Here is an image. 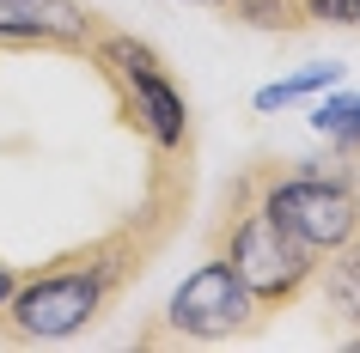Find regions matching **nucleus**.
Instances as JSON below:
<instances>
[{
    "instance_id": "nucleus-1",
    "label": "nucleus",
    "mask_w": 360,
    "mask_h": 353,
    "mask_svg": "<svg viewBox=\"0 0 360 353\" xmlns=\"http://www.w3.org/2000/svg\"><path fill=\"white\" fill-rule=\"evenodd\" d=\"M190 189H195L190 152H159L153 183L134 213H122L110 232L49 256L43 268L19 274L13 298L0 305V341L6 347H49V341L86 335L171 244V232L190 213Z\"/></svg>"
},
{
    "instance_id": "nucleus-6",
    "label": "nucleus",
    "mask_w": 360,
    "mask_h": 353,
    "mask_svg": "<svg viewBox=\"0 0 360 353\" xmlns=\"http://www.w3.org/2000/svg\"><path fill=\"white\" fill-rule=\"evenodd\" d=\"M311 286H318L323 311H330V323H348V329H360V232L354 238H342L336 250H323L318 256V274H311Z\"/></svg>"
},
{
    "instance_id": "nucleus-11",
    "label": "nucleus",
    "mask_w": 360,
    "mask_h": 353,
    "mask_svg": "<svg viewBox=\"0 0 360 353\" xmlns=\"http://www.w3.org/2000/svg\"><path fill=\"white\" fill-rule=\"evenodd\" d=\"M13 286H19V268H13V262L0 256V305H6V298H13Z\"/></svg>"
},
{
    "instance_id": "nucleus-15",
    "label": "nucleus",
    "mask_w": 360,
    "mask_h": 353,
    "mask_svg": "<svg viewBox=\"0 0 360 353\" xmlns=\"http://www.w3.org/2000/svg\"><path fill=\"white\" fill-rule=\"evenodd\" d=\"M348 347H360V335H354V341H348Z\"/></svg>"
},
{
    "instance_id": "nucleus-5",
    "label": "nucleus",
    "mask_w": 360,
    "mask_h": 353,
    "mask_svg": "<svg viewBox=\"0 0 360 353\" xmlns=\"http://www.w3.org/2000/svg\"><path fill=\"white\" fill-rule=\"evenodd\" d=\"M104 31L86 0H0V49L19 55H86Z\"/></svg>"
},
{
    "instance_id": "nucleus-13",
    "label": "nucleus",
    "mask_w": 360,
    "mask_h": 353,
    "mask_svg": "<svg viewBox=\"0 0 360 353\" xmlns=\"http://www.w3.org/2000/svg\"><path fill=\"white\" fill-rule=\"evenodd\" d=\"M184 6H214V13H220V6H226V0H184Z\"/></svg>"
},
{
    "instance_id": "nucleus-9",
    "label": "nucleus",
    "mask_w": 360,
    "mask_h": 353,
    "mask_svg": "<svg viewBox=\"0 0 360 353\" xmlns=\"http://www.w3.org/2000/svg\"><path fill=\"white\" fill-rule=\"evenodd\" d=\"M336 79H342L336 61H323V67H305V74H293V79H275V86H263V92H257V110H281V104H300V98L323 92V86H336Z\"/></svg>"
},
{
    "instance_id": "nucleus-7",
    "label": "nucleus",
    "mask_w": 360,
    "mask_h": 353,
    "mask_svg": "<svg viewBox=\"0 0 360 353\" xmlns=\"http://www.w3.org/2000/svg\"><path fill=\"white\" fill-rule=\"evenodd\" d=\"M311 128L330 140V152H336L342 165H348V159H360V92L323 98L318 110H311Z\"/></svg>"
},
{
    "instance_id": "nucleus-2",
    "label": "nucleus",
    "mask_w": 360,
    "mask_h": 353,
    "mask_svg": "<svg viewBox=\"0 0 360 353\" xmlns=\"http://www.w3.org/2000/svg\"><path fill=\"white\" fill-rule=\"evenodd\" d=\"M214 256L232 262V274L245 280V293L263 305V317L293 311L305 293H311V274H318V250L300 244L257 195V165H245L226 183V201H220V220L208 232Z\"/></svg>"
},
{
    "instance_id": "nucleus-4",
    "label": "nucleus",
    "mask_w": 360,
    "mask_h": 353,
    "mask_svg": "<svg viewBox=\"0 0 360 353\" xmlns=\"http://www.w3.org/2000/svg\"><path fill=\"white\" fill-rule=\"evenodd\" d=\"M263 323H269L263 305L245 293V280L232 274V262L208 256L195 274H184V286L165 305V329H153L147 341H245Z\"/></svg>"
},
{
    "instance_id": "nucleus-14",
    "label": "nucleus",
    "mask_w": 360,
    "mask_h": 353,
    "mask_svg": "<svg viewBox=\"0 0 360 353\" xmlns=\"http://www.w3.org/2000/svg\"><path fill=\"white\" fill-rule=\"evenodd\" d=\"M354 25H360V0H354Z\"/></svg>"
},
{
    "instance_id": "nucleus-10",
    "label": "nucleus",
    "mask_w": 360,
    "mask_h": 353,
    "mask_svg": "<svg viewBox=\"0 0 360 353\" xmlns=\"http://www.w3.org/2000/svg\"><path fill=\"white\" fill-rule=\"evenodd\" d=\"M305 25H354V0H300Z\"/></svg>"
},
{
    "instance_id": "nucleus-12",
    "label": "nucleus",
    "mask_w": 360,
    "mask_h": 353,
    "mask_svg": "<svg viewBox=\"0 0 360 353\" xmlns=\"http://www.w3.org/2000/svg\"><path fill=\"white\" fill-rule=\"evenodd\" d=\"M348 195H354V213H360V159H348Z\"/></svg>"
},
{
    "instance_id": "nucleus-8",
    "label": "nucleus",
    "mask_w": 360,
    "mask_h": 353,
    "mask_svg": "<svg viewBox=\"0 0 360 353\" xmlns=\"http://www.w3.org/2000/svg\"><path fill=\"white\" fill-rule=\"evenodd\" d=\"M220 13L238 25H257V31H305L300 0H226Z\"/></svg>"
},
{
    "instance_id": "nucleus-3",
    "label": "nucleus",
    "mask_w": 360,
    "mask_h": 353,
    "mask_svg": "<svg viewBox=\"0 0 360 353\" xmlns=\"http://www.w3.org/2000/svg\"><path fill=\"white\" fill-rule=\"evenodd\" d=\"M86 61L98 67V79L116 92V110L134 134H147L153 152H190V104L177 92L171 67L159 61L153 43H141L134 31H104L86 49Z\"/></svg>"
}]
</instances>
